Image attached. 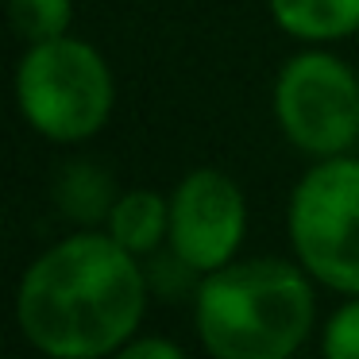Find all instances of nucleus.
<instances>
[{
	"label": "nucleus",
	"mask_w": 359,
	"mask_h": 359,
	"mask_svg": "<svg viewBox=\"0 0 359 359\" xmlns=\"http://www.w3.org/2000/svg\"><path fill=\"white\" fill-rule=\"evenodd\" d=\"M151 290L143 259L104 228H78L24 266L16 282V328L50 359L120 355L143 328Z\"/></svg>",
	"instance_id": "nucleus-1"
},
{
	"label": "nucleus",
	"mask_w": 359,
	"mask_h": 359,
	"mask_svg": "<svg viewBox=\"0 0 359 359\" xmlns=\"http://www.w3.org/2000/svg\"><path fill=\"white\" fill-rule=\"evenodd\" d=\"M189 309L212 359H290L317 328V282L297 259L236 255L205 274Z\"/></svg>",
	"instance_id": "nucleus-2"
},
{
	"label": "nucleus",
	"mask_w": 359,
	"mask_h": 359,
	"mask_svg": "<svg viewBox=\"0 0 359 359\" xmlns=\"http://www.w3.org/2000/svg\"><path fill=\"white\" fill-rule=\"evenodd\" d=\"M20 120L47 143L78 147L104 132L116 109L112 66L89 39L58 35L27 43L12 78Z\"/></svg>",
	"instance_id": "nucleus-3"
},
{
	"label": "nucleus",
	"mask_w": 359,
	"mask_h": 359,
	"mask_svg": "<svg viewBox=\"0 0 359 359\" xmlns=\"http://www.w3.org/2000/svg\"><path fill=\"white\" fill-rule=\"evenodd\" d=\"M294 259L320 290L359 294V155L317 158L286 201Z\"/></svg>",
	"instance_id": "nucleus-4"
},
{
	"label": "nucleus",
	"mask_w": 359,
	"mask_h": 359,
	"mask_svg": "<svg viewBox=\"0 0 359 359\" xmlns=\"http://www.w3.org/2000/svg\"><path fill=\"white\" fill-rule=\"evenodd\" d=\"M271 112L282 140L309 163L351 155L359 147V74L332 50L305 47L274 74Z\"/></svg>",
	"instance_id": "nucleus-5"
},
{
	"label": "nucleus",
	"mask_w": 359,
	"mask_h": 359,
	"mask_svg": "<svg viewBox=\"0 0 359 359\" xmlns=\"http://www.w3.org/2000/svg\"><path fill=\"white\" fill-rule=\"evenodd\" d=\"M248 224V194L232 174L217 166H194L170 189V240L166 243L201 274L240 255Z\"/></svg>",
	"instance_id": "nucleus-6"
},
{
	"label": "nucleus",
	"mask_w": 359,
	"mask_h": 359,
	"mask_svg": "<svg viewBox=\"0 0 359 359\" xmlns=\"http://www.w3.org/2000/svg\"><path fill=\"white\" fill-rule=\"evenodd\" d=\"M124 189L116 186L112 170L97 158H70L55 170L50 182V201L55 212L78 228H104L112 205Z\"/></svg>",
	"instance_id": "nucleus-7"
},
{
	"label": "nucleus",
	"mask_w": 359,
	"mask_h": 359,
	"mask_svg": "<svg viewBox=\"0 0 359 359\" xmlns=\"http://www.w3.org/2000/svg\"><path fill=\"white\" fill-rule=\"evenodd\" d=\"M274 27L305 47H332L359 35V0H266Z\"/></svg>",
	"instance_id": "nucleus-8"
},
{
	"label": "nucleus",
	"mask_w": 359,
	"mask_h": 359,
	"mask_svg": "<svg viewBox=\"0 0 359 359\" xmlns=\"http://www.w3.org/2000/svg\"><path fill=\"white\" fill-rule=\"evenodd\" d=\"M104 232L140 259L166 248V240H170V194L143 186L124 189L112 205L109 220H104Z\"/></svg>",
	"instance_id": "nucleus-9"
},
{
	"label": "nucleus",
	"mask_w": 359,
	"mask_h": 359,
	"mask_svg": "<svg viewBox=\"0 0 359 359\" xmlns=\"http://www.w3.org/2000/svg\"><path fill=\"white\" fill-rule=\"evenodd\" d=\"M143 278H147L151 290V302H166V305H178V302H194L197 290H201L205 274L197 271L189 259H182L178 251L166 243V248L143 255Z\"/></svg>",
	"instance_id": "nucleus-10"
},
{
	"label": "nucleus",
	"mask_w": 359,
	"mask_h": 359,
	"mask_svg": "<svg viewBox=\"0 0 359 359\" xmlns=\"http://www.w3.org/2000/svg\"><path fill=\"white\" fill-rule=\"evenodd\" d=\"M74 24V0H8V27L20 43H47Z\"/></svg>",
	"instance_id": "nucleus-11"
},
{
	"label": "nucleus",
	"mask_w": 359,
	"mask_h": 359,
	"mask_svg": "<svg viewBox=\"0 0 359 359\" xmlns=\"http://www.w3.org/2000/svg\"><path fill=\"white\" fill-rule=\"evenodd\" d=\"M320 355L325 359H359V294L344 297L320 325Z\"/></svg>",
	"instance_id": "nucleus-12"
},
{
	"label": "nucleus",
	"mask_w": 359,
	"mask_h": 359,
	"mask_svg": "<svg viewBox=\"0 0 359 359\" xmlns=\"http://www.w3.org/2000/svg\"><path fill=\"white\" fill-rule=\"evenodd\" d=\"M120 359H182V348L174 340H163V336H147L140 332L120 348Z\"/></svg>",
	"instance_id": "nucleus-13"
}]
</instances>
